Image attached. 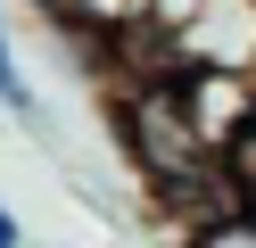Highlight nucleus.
<instances>
[{"instance_id":"obj_1","label":"nucleus","mask_w":256,"mask_h":248,"mask_svg":"<svg viewBox=\"0 0 256 248\" xmlns=\"http://www.w3.org/2000/svg\"><path fill=\"white\" fill-rule=\"evenodd\" d=\"M182 248H256V207L240 198V207H223V215H206V223H190Z\"/></svg>"},{"instance_id":"obj_2","label":"nucleus","mask_w":256,"mask_h":248,"mask_svg":"<svg viewBox=\"0 0 256 248\" xmlns=\"http://www.w3.org/2000/svg\"><path fill=\"white\" fill-rule=\"evenodd\" d=\"M25 9L50 17V25H74V33H83V0H25Z\"/></svg>"},{"instance_id":"obj_3","label":"nucleus","mask_w":256,"mask_h":248,"mask_svg":"<svg viewBox=\"0 0 256 248\" xmlns=\"http://www.w3.org/2000/svg\"><path fill=\"white\" fill-rule=\"evenodd\" d=\"M0 248H25V223H17V207L0 198Z\"/></svg>"},{"instance_id":"obj_4","label":"nucleus","mask_w":256,"mask_h":248,"mask_svg":"<svg viewBox=\"0 0 256 248\" xmlns=\"http://www.w3.org/2000/svg\"><path fill=\"white\" fill-rule=\"evenodd\" d=\"M248 207H256V198H248Z\"/></svg>"}]
</instances>
